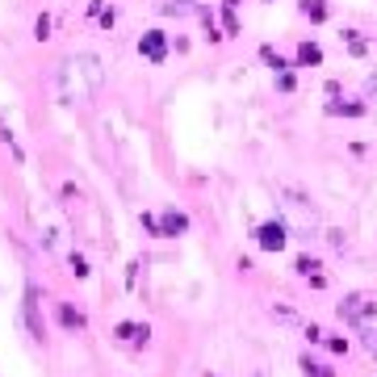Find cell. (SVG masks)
Returning a JSON list of instances; mask_svg holds the SVG:
<instances>
[{"label": "cell", "mask_w": 377, "mask_h": 377, "mask_svg": "<svg viewBox=\"0 0 377 377\" xmlns=\"http://www.w3.org/2000/svg\"><path fill=\"white\" fill-rule=\"evenodd\" d=\"M142 227H147L151 235H164V227H159V218H155V214H142Z\"/></svg>", "instance_id": "9a60e30c"}, {"label": "cell", "mask_w": 377, "mask_h": 377, "mask_svg": "<svg viewBox=\"0 0 377 377\" xmlns=\"http://www.w3.org/2000/svg\"><path fill=\"white\" fill-rule=\"evenodd\" d=\"M256 243H260L264 252H281L285 243H289V227H285L281 218H273V223H260V227H256Z\"/></svg>", "instance_id": "7a4b0ae2"}, {"label": "cell", "mask_w": 377, "mask_h": 377, "mask_svg": "<svg viewBox=\"0 0 377 377\" xmlns=\"http://www.w3.org/2000/svg\"><path fill=\"white\" fill-rule=\"evenodd\" d=\"M260 59H264V63H269L273 72H285V67H289V63H285V59H281V55H277L273 47H260Z\"/></svg>", "instance_id": "30bf717a"}, {"label": "cell", "mask_w": 377, "mask_h": 377, "mask_svg": "<svg viewBox=\"0 0 377 377\" xmlns=\"http://www.w3.org/2000/svg\"><path fill=\"white\" fill-rule=\"evenodd\" d=\"M72 273H76V277H89V264H84V256H72Z\"/></svg>", "instance_id": "e0dca14e"}, {"label": "cell", "mask_w": 377, "mask_h": 377, "mask_svg": "<svg viewBox=\"0 0 377 377\" xmlns=\"http://www.w3.org/2000/svg\"><path fill=\"white\" fill-rule=\"evenodd\" d=\"M319 63H323L319 43H298V67H319Z\"/></svg>", "instance_id": "8992f818"}, {"label": "cell", "mask_w": 377, "mask_h": 377, "mask_svg": "<svg viewBox=\"0 0 377 377\" xmlns=\"http://www.w3.org/2000/svg\"><path fill=\"white\" fill-rule=\"evenodd\" d=\"M188 9H193L188 0H168V4H164V13H188Z\"/></svg>", "instance_id": "2e32d148"}, {"label": "cell", "mask_w": 377, "mask_h": 377, "mask_svg": "<svg viewBox=\"0 0 377 377\" xmlns=\"http://www.w3.org/2000/svg\"><path fill=\"white\" fill-rule=\"evenodd\" d=\"M365 344H369V352L377 356V331H365Z\"/></svg>", "instance_id": "ac0fdd59"}, {"label": "cell", "mask_w": 377, "mask_h": 377, "mask_svg": "<svg viewBox=\"0 0 377 377\" xmlns=\"http://www.w3.org/2000/svg\"><path fill=\"white\" fill-rule=\"evenodd\" d=\"M327 113H348V118H361L365 105H327Z\"/></svg>", "instance_id": "7c38bea8"}, {"label": "cell", "mask_w": 377, "mask_h": 377, "mask_svg": "<svg viewBox=\"0 0 377 377\" xmlns=\"http://www.w3.org/2000/svg\"><path fill=\"white\" fill-rule=\"evenodd\" d=\"M159 227H164V235H185L188 231V218L181 214V210H164V218H159Z\"/></svg>", "instance_id": "5b68a950"}, {"label": "cell", "mask_w": 377, "mask_h": 377, "mask_svg": "<svg viewBox=\"0 0 377 377\" xmlns=\"http://www.w3.org/2000/svg\"><path fill=\"white\" fill-rule=\"evenodd\" d=\"M302 13L310 21H327V0H302Z\"/></svg>", "instance_id": "9c48e42d"}, {"label": "cell", "mask_w": 377, "mask_h": 377, "mask_svg": "<svg viewBox=\"0 0 377 377\" xmlns=\"http://www.w3.org/2000/svg\"><path fill=\"white\" fill-rule=\"evenodd\" d=\"M21 315H26V327L34 339H43V319H38V289L34 285H26V306H21Z\"/></svg>", "instance_id": "277c9868"}, {"label": "cell", "mask_w": 377, "mask_h": 377, "mask_svg": "<svg viewBox=\"0 0 377 377\" xmlns=\"http://www.w3.org/2000/svg\"><path fill=\"white\" fill-rule=\"evenodd\" d=\"M344 38H348V50H352V55H365V38H361L356 30H344Z\"/></svg>", "instance_id": "8fae6325"}, {"label": "cell", "mask_w": 377, "mask_h": 377, "mask_svg": "<svg viewBox=\"0 0 377 377\" xmlns=\"http://www.w3.org/2000/svg\"><path fill=\"white\" fill-rule=\"evenodd\" d=\"M277 89H281V93H293V72H289V67L277 76Z\"/></svg>", "instance_id": "5bb4252c"}, {"label": "cell", "mask_w": 377, "mask_h": 377, "mask_svg": "<svg viewBox=\"0 0 377 377\" xmlns=\"http://www.w3.org/2000/svg\"><path fill=\"white\" fill-rule=\"evenodd\" d=\"M118 339L139 344V339H147V327H139V323H118Z\"/></svg>", "instance_id": "ba28073f"}, {"label": "cell", "mask_w": 377, "mask_h": 377, "mask_svg": "<svg viewBox=\"0 0 377 377\" xmlns=\"http://www.w3.org/2000/svg\"><path fill=\"white\" fill-rule=\"evenodd\" d=\"M373 315H377V298H369V293H348V298L339 302V319L352 323V327H361V323L373 319Z\"/></svg>", "instance_id": "6da1fadb"}, {"label": "cell", "mask_w": 377, "mask_h": 377, "mask_svg": "<svg viewBox=\"0 0 377 377\" xmlns=\"http://www.w3.org/2000/svg\"><path fill=\"white\" fill-rule=\"evenodd\" d=\"M139 55L147 63H164V59H168V34H164V30H147L139 38Z\"/></svg>", "instance_id": "3957f363"}, {"label": "cell", "mask_w": 377, "mask_h": 377, "mask_svg": "<svg viewBox=\"0 0 377 377\" xmlns=\"http://www.w3.org/2000/svg\"><path fill=\"white\" fill-rule=\"evenodd\" d=\"M59 323H63L67 331H84V315L72 310V306H59Z\"/></svg>", "instance_id": "52a82bcc"}, {"label": "cell", "mask_w": 377, "mask_h": 377, "mask_svg": "<svg viewBox=\"0 0 377 377\" xmlns=\"http://www.w3.org/2000/svg\"><path fill=\"white\" fill-rule=\"evenodd\" d=\"M302 369H306V377H335L327 365H310V361H302Z\"/></svg>", "instance_id": "4fadbf2b"}]
</instances>
